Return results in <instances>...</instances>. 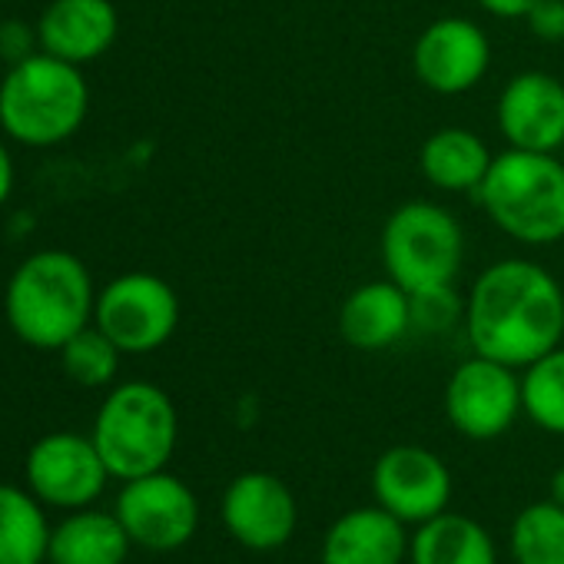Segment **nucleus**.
<instances>
[{
    "mask_svg": "<svg viewBox=\"0 0 564 564\" xmlns=\"http://www.w3.org/2000/svg\"><path fill=\"white\" fill-rule=\"evenodd\" d=\"M462 326L475 356L521 372L561 346L564 286L534 259H498L475 275Z\"/></svg>",
    "mask_w": 564,
    "mask_h": 564,
    "instance_id": "nucleus-1",
    "label": "nucleus"
},
{
    "mask_svg": "<svg viewBox=\"0 0 564 564\" xmlns=\"http://www.w3.org/2000/svg\"><path fill=\"white\" fill-rule=\"evenodd\" d=\"M97 293L90 269L64 249H41L28 256L4 293V316L11 333L31 349L61 352L80 329L94 323Z\"/></svg>",
    "mask_w": 564,
    "mask_h": 564,
    "instance_id": "nucleus-2",
    "label": "nucleus"
},
{
    "mask_svg": "<svg viewBox=\"0 0 564 564\" xmlns=\"http://www.w3.org/2000/svg\"><path fill=\"white\" fill-rule=\"evenodd\" d=\"M485 216L521 246H554L564 239V163L557 153L508 147L478 186Z\"/></svg>",
    "mask_w": 564,
    "mask_h": 564,
    "instance_id": "nucleus-3",
    "label": "nucleus"
},
{
    "mask_svg": "<svg viewBox=\"0 0 564 564\" xmlns=\"http://www.w3.org/2000/svg\"><path fill=\"white\" fill-rule=\"evenodd\" d=\"M90 87L77 64L34 54L0 84V130L24 147H57L87 120Z\"/></svg>",
    "mask_w": 564,
    "mask_h": 564,
    "instance_id": "nucleus-4",
    "label": "nucleus"
},
{
    "mask_svg": "<svg viewBox=\"0 0 564 564\" xmlns=\"http://www.w3.org/2000/svg\"><path fill=\"white\" fill-rule=\"evenodd\" d=\"M90 438L110 478L163 471L180 438L176 405L153 382H123L104 399Z\"/></svg>",
    "mask_w": 564,
    "mask_h": 564,
    "instance_id": "nucleus-5",
    "label": "nucleus"
},
{
    "mask_svg": "<svg viewBox=\"0 0 564 564\" xmlns=\"http://www.w3.org/2000/svg\"><path fill=\"white\" fill-rule=\"evenodd\" d=\"M382 265L405 293L452 286L465 262V232L455 213L432 199L395 206L382 226Z\"/></svg>",
    "mask_w": 564,
    "mask_h": 564,
    "instance_id": "nucleus-6",
    "label": "nucleus"
},
{
    "mask_svg": "<svg viewBox=\"0 0 564 564\" xmlns=\"http://www.w3.org/2000/svg\"><path fill=\"white\" fill-rule=\"evenodd\" d=\"M94 323L123 356H147L173 339L180 326V296L153 272H123L97 293Z\"/></svg>",
    "mask_w": 564,
    "mask_h": 564,
    "instance_id": "nucleus-7",
    "label": "nucleus"
},
{
    "mask_svg": "<svg viewBox=\"0 0 564 564\" xmlns=\"http://www.w3.org/2000/svg\"><path fill=\"white\" fill-rule=\"evenodd\" d=\"M442 405L448 425L458 435L471 442L501 438L518 422V415H524L521 376L505 362L471 356L448 376Z\"/></svg>",
    "mask_w": 564,
    "mask_h": 564,
    "instance_id": "nucleus-8",
    "label": "nucleus"
},
{
    "mask_svg": "<svg viewBox=\"0 0 564 564\" xmlns=\"http://www.w3.org/2000/svg\"><path fill=\"white\" fill-rule=\"evenodd\" d=\"M113 514L120 518L133 544L160 554L180 551L199 528V501L193 488L170 471L130 478L117 498Z\"/></svg>",
    "mask_w": 564,
    "mask_h": 564,
    "instance_id": "nucleus-9",
    "label": "nucleus"
},
{
    "mask_svg": "<svg viewBox=\"0 0 564 564\" xmlns=\"http://www.w3.org/2000/svg\"><path fill=\"white\" fill-rule=\"evenodd\" d=\"M491 67V41L471 18L432 21L412 47L415 80L438 97H462L475 90Z\"/></svg>",
    "mask_w": 564,
    "mask_h": 564,
    "instance_id": "nucleus-10",
    "label": "nucleus"
},
{
    "mask_svg": "<svg viewBox=\"0 0 564 564\" xmlns=\"http://www.w3.org/2000/svg\"><path fill=\"white\" fill-rule=\"evenodd\" d=\"M107 465L94 438L77 432H54L28 452V485L54 508H87L107 488Z\"/></svg>",
    "mask_w": 564,
    "mask_h": 564,
    "instance_id": "nucleus-11",
    "label": "nucleus"
},
{
    "mask_svg": "<svg viewBox=\"0 0 564 564\" xmlns=\"http://www.w3.org/2000/svg\"><path fill=\"white\" fill-rule=\"evenodd\" d=\"M376 505L392 511L405 524H422L452 501V471L448 465L422 445H395L379 455L372 468Z\"/></svg>",
    "mask_w": 564,
    "mask_h": 564,
    "instance_id": "nucleus-12",
    "label": "nucleus"
},
{
    "mask_svg": "<svg viewBox=\"0 0 564 564\" xmlns=\"http://www.w3.org/2000/svg\"><path fill=\"white\" fill-rule=\"evenodd\" d=\"M223 524L249 551H275L296 534L300 505L290 485L269 471H242L223 491Z\"/></svg>",
    "mask_w": 564,
    "mask_h": 564,
    "instance_id": "nucleus-13",
    "label": "nucleus"
},
{
    "mask_svg": "<svg viewBox=\"0 0 564 564\" xmlns=\"http://www.w3.org/2000/svg\"><path fill=\"white\" fill-rule=\"evenodd\" d=\"M495 123L514 150L557 153L564 147V84L544 70L514 74L498 94Z\"/></svg>",
    "mask_w": 564,
    "mask_h": 564,
    "instance_id": "nucleus-14",
    "label": "nucleus"
},
{
    "mask_svg": "<svg viewBox=\"0 0 564 564\" xmlns=\"http://www.w3.org/2000/svg\"><path fill=\"white\" fill-rule=\"evenodd\" d=\"M120 34L113 0H51L37 21L41 51L87 67L100 61Z\"/></svg>",
    "mask_w": 564,
    "mask_h": 564,
    "instance_id": "nucleus-15",
    "label": "nucleus"
},
{
    "mask_svg": "<svg viewBox=\"0 0 564 564\" xmlns=\"http://www.w3.org/2000/svg\"><path fill=\"white\" fill-rule=\"evenodd\" d=\"M339 336L359 352H382L412 333V300L395 279L356 286L339 306Z\"/></svg>",
    "mask_w": 564,
    "mask_h": 564,
    "instance_id": "nucleus-16",
    "label": "nucleus"
},
{
    "mask_svg": "<svg viewBox=\"0 0 564 564\" xmlns=\"http://www.w3.org/2000/svg\"><path fill=\"white\" fill-rule=\"evenodd\" d=\"M409 544L405 521L382 505H372L339 514L323 538L319 557L323 564H402Z\"/></svg>",
    "mask_w": 564,
    "mask_h": 564,
    "instance_id": "nucleus-17",
    "label": "nucleus"
},
{
    "mask_svg": "<svg viewBox=\"0 0 564 564\" xmlns=\"http://www.w3.org/2000/svg\"><path fill=\"white\" fill-rule=\"evenodd\" d=\"M495 153L468 127H442L419 150L422 176L442 193H478Z\"/></svg>",
    "mask_w": 564,
    "mask_h": 564,
    "instance_id": "nucleus-18",
    "label": "nucleus"
},
{
    "mask_svg": "<svg viewBox=\"0 0 564 564\" xmlns=\"http://www.w3.org/2000/svg\"><path fill=\"white\" fill-rule=\"evenodd\" d=\"M412 564H498V547L481 521L442 511L422 524H415L409 544Z\"/></svg>",
    "mask_w": 564,
    "mask_h": 564,
    "instance_id": "nucleus-19",
    "label": "nucleus"
},
{
    "mask_svg": "<svg viewBox=\"0 0 564 564\" xmlns=\"http://www.w3.org/2000/svg\"><path fill=\"white\" fill-rule=\"evenodd\" d=\"M130 534L117 514L77 511L51 531V564H123L130 554Z\"/></svg>",
    "mask_w": 564,
    "mask_h": 564,
    "instance_id": "nucleus-20",
    "label": "nucleus"
},
{
    "mask_svg": "<svg viewBox=\"0 0 564 564\" xmlns=\"http://www.w3.org/2000/svg\"><path fill=\"white\" fill-rule=\"evenodd\" d=\"M51 528L41 498L0 485V564H44Z\"/></svg>",
    "mask_w": 564,
    "mask_h": 564,
    "instance_id": "nucleus-21",
    "label": "nucleus"
},
{
    "mask_svg": "<svg viewBox=\"0 0 564 564\" xmlns=\"http://www.w3.org/2000/svg\"><path fill=\"white\" fill-rule=\"evenodd\" d=\"M514 564H564V508L557 501H534L511 521Z\"/></svg>",
    "mask_w": 564,
    "mask_h": 564,
    "instance_id": "nucleus-22",
    "label": "nucleus"
},
{
    "mask_svg": "<svg viewBox=\"0 0 564 564\" xmlns=\"http://www.w3.org/2000/svg\"><path fill=\"white\" fill-rule=\"evenodd\" d=\"M524 415L547 435H564V346L521 369Z\"/></svg>",
    "mask_w": 564,
    "mask_h": 564,
    "instance_id": "nucleus-23",
    "label": "nucleus"
},
{
    "mask_svg": "<svg viewBox=\"0 0 564 564\" xmlns=\"http://www.w3.org/2000/svg\"><path fill=\"white\" fill-rule=\"evenodd\" d=\"M120 346L97 326L90 323L87 329H80L64 349H61V366L64 372L84 386V389H104L117 379L120 372Z\"/></svg>",
    "mask_w": 564,
    "mask_h": 564,
    "instance_id": "nucleus-24",
    "label": "nucleus"
},
{
    "mask_svg": "<svg viewBox=\"0 0 564 564\" xmlns=\"http://www.w3.org/2000/svg\"><path fill=\"white\" fill-rule=\"evenodd\" d=\"M412 300V333L425 336H445L458 323H465V300L452 286H435L422 293H409Z\"/></svg>",
    "mask_w": 564,
    "mask_h": 564,
    "instance_id": "nucleus-25",
    "label": "nucleus"
},
{
    "mask_svg": "<svg viewBox=\"0 0 564 564\" xmlns=\"http://www.w3.org/2000/svg\"><path fill=\"white\" fill-rule=\"evenodd\" d=\"M41 54V37L37 28L24 24V21H4L0 24V61H8L11 67Z\"/></svg>",
    "mask_w": 564,
    "mask_h": 564,
    "instance_id": "nucleus-26",
    "label": "nucleus"
},
{
    "mask_svg": "<svg viewBox=\"0 0 564 564\" xmlns=\"http://www.w3.org/2000/svg\"><path fill=\"white\" fill-rule=\"evenodd\" d=\"M528 31L544 44L564 41V0H538L524 18Z\"/></svg>",
    "mask_w": 564,
    "mask_h": 564,
    "instance_id": "nucleus-27",
    "label": "nucleus"
},
{
    "mask_svg": "<svg viewBox=\"0 0 564 564\" xmlns=\"http://www.w3.org/2000/svg\"><path fill=\"white\" fill-rule=\"evenodd\" d=\"M475 4L491 14V18H501V21H524L528 11L538 4V0H475Z\"/></svg>",
    "mask_w": 564,
    "mask_h": 564,
    "instance_id": "nucleus-28",
    "label": "nucleus"
},
{
    "mask_svg": "<svg viewBox=\"0 0 564 564\" xmlns=\"http://www.w3.org/2000/svg\"><path fill=\"white\" fill-rule=\"evenodd\" d=\"M14 160H11V150L0 143V209L11 199V189H14Z\"/></svg>",
    "mask_w": 564,
    "mask_h": 564,
    "instance_id": "nucleus-29",
    "label": "nucleus"
},
{
    "mask_svg": "<svg viewBox=\"0 0 564 564\" xmlns=\"http://www.w3.org/2000/svg\"><path fill=\"white\" fill-rule=\"evenodd\" d=\"M551 501H557L564 508V465L551 475Z\"/></svg>",
    "mask_w": 564,
    "mask_h": 564,
    "instance_id": "nucleus-30",
    "label": "nucleus"
}]
</instances>
